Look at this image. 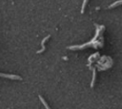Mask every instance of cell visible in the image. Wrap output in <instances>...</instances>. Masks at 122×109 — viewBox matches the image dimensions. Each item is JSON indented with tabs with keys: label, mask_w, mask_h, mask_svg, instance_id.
Returning a JSON list of instances; mask_svg holds the SVG:
<instances>
[{
	"label": "cell",
	"mask_w": 122,
	"mask_h": 109,
	"mask_svg": "<svg viewBox=\"0 0 122 109\" xmlns=\"http://www.w3.org/2000/svg\"><path fill=\"white\" fill-rule=\"evenodd\" d=\"M0 76L11 78V79H21V77H20L19 76H15V75H7V74H2V73H0Z\"/></svg>",
	"instance_id": "2"
},
{
	"label": "cell",
	"mask_w": 122,
	"mask_h": 109,
	"mask_svg": "<svg viewBox=\"0 0 122 109\" xmlns=\"http://www.w3.org/2000/svg\"><path fill=\"white\" fill-rule=\"evenodd\" d=\"M88 3V0H84L83 3H82V8H81V13H84V11H85V7Z\"/></svg>",
	"instance_id": "6"
},
{
	"label": "cell",
	"mask_w": 122,
	"mask_h": 109,
	"mask_svg": "<svg viewBox=\"0 0 122 109\" xmlns=\"http://www.w3.org/2000/svg\"><path fill=\"white\" fill-rule=\"evenodd\" d=\"M95 76H96V74H95V69H94V68H92V79L91 87H93V85H94V81H95Z\"/></svg>",
	"instance_id": "4"
},
{
	"label": "cell",
	"mask_w": 122,
	"mask_h": 109,
	"mask_svg": "<svg viewBox=\"0 0 122 109\" xmlns=\"http://www.w3.org/2000/svg\"><path fill=\"white\" fill-rule=\"evenodd\" d=\"M50 37H51V35L49 34V35H47L46 37H44V38H43V40L41 41V46H42V48H41V50L37 51V54H41V53H43V52L45 51V49H46V48H45V42H46Z\"/></svg>",
	"instance_id": "1"
},
{
	"label": "cell",
	"mask_w": 122,
	"mask_h": 109,
	"mask_svg": "<svg viewBox=\"0 0 122 109\" xmlns=\"http://www.w3.org/2000/svg\"><path fill=\"white\" fill-rule=\"evenodd\" d=\"M39 98H40V100L42 101V103L44 104V106L46 107V109H51V108L49 107V105H48V103H47V102L45 101V99H44V98H42V96H39Z\"/></svg>",
	"instance_id": "5"
},
{
	"label": "cell",
	"mask_w": 122,
	"mask_h": 109,
	"mask_svg": "<svg viewBox=\"0 0 122 109\" xmlns=\"http://www.w3.org/2000/svg\"><path fill=\"white\" fill-rule=\"evenodd\" d=\"M119 5H122V0H118V1H116V2H114V3H112V5H110V6H109V9H112V8L117 7V6H119Z\"/></svg>",
	"instance_id": "3"
}]
</instances>
